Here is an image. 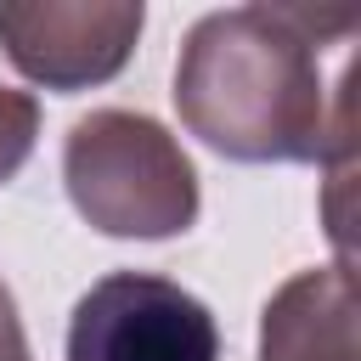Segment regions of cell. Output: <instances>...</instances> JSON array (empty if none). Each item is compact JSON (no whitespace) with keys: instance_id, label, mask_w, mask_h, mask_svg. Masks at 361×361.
Returning <instances> with one entry per match:
<instances>
[{"instance_id":"6da1fadb","label":"cell","mask_w":361,"mask_h":361,"mask_svg":"<svg viewBox=\"0 0 361 361\" xmlns=\"http://www.w3.org/2000/svg\"><path fill=\"white\" fill-rule=\"evenodd\" d=\"M350 11L226 6L186 28L175 62V113L186 135L231 164H355L350 68L327 90L322 51L350 34Z\"/></svg>"},{"instance_id":"7a4b0ae2","label":"cell","mask_w":361,"mask_h":361,"mask_svg":"<svg viewBox=\"0 0 361 361\" xmlns=\"http://www.w3.org/2000/svg\"><path fill=\"white\" fill-rule=\"evenodd\" d=\"M62 186L85 226L124 243H164L197 220V169L186 147L147 113L90 107L68 124Z\"/></svg>"},{"instance_id":"3957f363","label":"cell","mask_w":361,"mask_h":361,"mask_svg":"<svg viewBox=\"0 0 361 361\" xmlns=\"http://www.w3.org/2000/svg\"><path fill=\"white\" fill-rule=\"evenodd\" d=\"M68 361H220V327L180 282L107 271L68 316Z\"/></svg>"},{"instance_id":"277c9868","label":"cell","mask_w":361,"mask_h":361,"mask_svg":"<svg viewBox=\"0 0 361 361\" xmlns=\"http://www.w3.org/2000/svg\"><path fill=\"white\" fill-rule=\"evenodd\" d=\"M141 23V0H0V51L28 85L73 96L130 62Z\"/></svg>"},{"instance_id":"5b68a950","label":"cell","mask_w":361,"mask_h":361,"mask_svg":"<svg viewBox=\"0 0 361 361\" xmlns=\"http://www.w3.org/2000/svg\"><path fill=\"white\" fill-rule=\"evenodd\" d=\"M259 361H361L355 276L344 259L293 271L259 310Z\"/></svg>"},{"instance_id":"8992f818","label":"cell","mask_w":361,"mask_h":361,"mask_svg":"<svg viewBox=\"0 0 361 361\" xmlns=\"http://www.w3.org/2000/svg\"><path fill=\"white\" fill-rule=\"evenodd\" d=\"M34 141H39V102L28 90L0 85V186L17 180V169L34 158Z\"/></svg>"},{"instance_id":"52a82bcc","label":"cell","mask_w":361,"mask_h":361,"mask_svg":"<svg viewBox=\"0 0 361 361\" xmlns=\"http://www.w3.org/2000/svg\"><path fill=\"white\" fill-rule=\"evenodd\" d=\"M0 361H34L28 338H23V322H17V299H11L6 282H0Z\"/></svg>"}]
</instances>
